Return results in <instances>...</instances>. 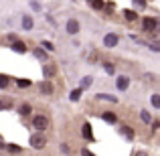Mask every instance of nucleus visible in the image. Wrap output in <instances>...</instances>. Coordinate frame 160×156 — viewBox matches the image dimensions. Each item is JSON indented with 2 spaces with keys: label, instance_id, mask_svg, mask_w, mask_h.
Instances as JSON below:
<instances>
[{
  "label": "nucleus",
  "instance_id": "23",
  "mask_svg": "<svg viewBox=\"0 0 160 156\" xmlns=\"http://www.w3.org/2000/svg\"><path fill=\"white\" fill-rule=\"evenodd\" d=\"M8 150H10L12 154H16V152H20V146H16V144H8Z\"/></svg>",
  "mask_w": 160,
  "mask_h": 156
},
{
  "label": "nucleus",
  "instance_id": "3",
  "mask_svg": "<svg viewBox=\"0 0 160 156\" xmlns=\"http://www.w3.org/2000/svg\"><path fill=\"white\" fill-rule=\"evenodd\" d=\"M65 28H67L69 35H77V33H79V20L77 18H69L67 24H65Z\"/></svg>",
  "mask_w": 160,
  "mask_h": 156
},
{
  "label": "nucleus",
  "instance_id": "11",
  "mask_svg": "<svg viewBox=\"0 0 160 156\" xmlns=\"http://www.w3.org/2000/svg\"><path fill=\"white\" fill-rule=\"evenodd\" d=\"M83 136H85L87 140H93V134H91V126L89 124H83Z\"/></svg>",
  "mask_w": 160,
  "mask_h": 156
},
{
  "label": "nucleus",
  "instance_id": "12",
  "mask_svg": "<svg viewBox=\"0 0 160 156\" xmlns=\"http://www.w3.org/2000/svg\"><path fill=\"white\" fill-rule=\"evenodd\" d=\"M41 91H43V93H53V85L49 81H43L41 83Z\"/></svg>",
  "mask_w": 160,
  "mask_h": 156
},
{
  "label": "nucleus",
  "instance_id": "6",
  "mask_svg": "<svg viewBox=\"0 0 160 156\" xmlns=\"http://www.w3.org/2000/svg\"><path fill=\"white\" fill-rule=\"evenodd\" d=\"M156 27H158V23H156V18H144V31H156Z\"/></svg>",
  "mask_w": 160,
  "mask_h": 156
},
{
  "label": "nucleus",
  "instance_id": "15",
  "mask_svg": "<svg viewBox=\"0 0 160 156\" xmlns=\"http://www.w3.org/2000/svg\"><path fill=\"white\" fill-rule=\"evenodd\" d=\"M122 134H124L126 138H134V130L128 128V126H122Z\"/></svg>",
  "mask_w": 160,
  "mask_h": 156
},
{
  "label": "nucleus",
  "instance_id": "16",
  "mask_svg": "<svg viewBox=\"0 0 160 156\" xmlns=\"http://www.w3.org/2000/svg\"><path fill=\"white\" fill-rule=\"evenodd\" d=\"M124 16H126L128 20H136V18H138V14H136L134 10H124Z\"/></svg>",
  "mask_w": 160,
  "mask_h": 156
},
{
  "label": "nucleus",
  "instance_id": "31",
  "mask_svg": "<svg viewBox=\"0 0 160 156\" xmlns=\"http://www.w3.org/2000/svg\"><path fill=\"white\" fill-rule=\"evenodd\" d=\"M2 148H4V142H2V140H0V150H2Z\"/></svg>",
  "mask_w": 160,
  "mask_h": 156
},
{
  "label": "nucleus",
  "instance_id": "17",
  "mask_svg": "<svg viewBox=\"0 0 160 156\" xmlns=\"http://www.w3.org/2000/svg\"><path fill=\"white\" fill-rule=\"evenodd\" d=\"M103 69H106V73H109V75L116 73V67H113L112 63H103Z\"/></svg>",
  "mask_w": 160,
  "mask_h": 156
},
{
  "label": "nucleus",
  "instance_id": "21",
  "mask_svg": "<svg viewBox=\"0 0 160 156\" xmlns=\"http://www.w3.org/2000/svg\"><path fill=\"white\" fill-rule=\"evenodd\" d=\"M91 6L95 10H99V8H103V0H91Z\"/></svg>",
  "mask_w": 160,
  "mask_h": 156
},
{
  "label": "nucleus",
  "instance_id": "29",
  "mask_svg": "<svg viewBox=\"0 0 160 156\" xmlns=\"http://www.w3.org/2000/svg\"><path fill=\"white\" fill-rule=\"evenodd\" d=\"M134 156H146V152H136Z\"/></svg>",
  "mask_w": 160,
  "mask_h": 156
},
{
  "label": "nucleus",
  "instance_id": "14",
  "mask_svg": "<svg viewBox=\"0 0 160 156\" xmlns=\"http://www.w3.org/2000/svg\"><path fill=\"white\" fill-rule=\"evenodd\" d=\"M81 93H83V89H81V87H77V89H73V91H71V99H73V102H77V99L81 98Z\"/></svg>",
  "mask_w": 160,
  "mask_h": 156
},
{
  "label": "nucleus",
  "instance_id": "5",
  "mask_svg": "<svg viewBox=\"0 0 160 156\" xmlns=\"http://www.w3.org/2000/svg\"><path fill=\"white\" fill-rule=\"evenodd\" d=\"M116 85H118V89H120V91H126V89H128V85H130V79L124 77V75H120L118 81H116Z\"/></svg>",
  "mask_w": 160,
  "mask_h": 156
},
{
  "label": "nucleus",
  "instance_id": "7",
  "mask_svg": "<svg viewBox=\"0 0 160 156\" xmlns=\"http://www.w3.org/2000/svg\"><path fill=\"white\" fill-rule=\"evenodd\" d=\"M102 118L108 122V124H116V122H118V116H116L113 112H103V113H102Z\"/></svg>",
  "mask_w": 160,
  "mask_h": 156
},
{
  "label": "nucleus",
  "instance_id": "22",
  "mask_svg": "<svg viewBox=\"0 0 160 156\" xmlns=\"http://www.w3.org/2000/svg\"><path fill=\"white\" fill-rule=\"evenodd\" d=\"M6 85H8V77L6 75H0V89H4Z\"/></svg>",
  "mask_w": 160,
  "mask_h": 156
},
{
  "label": "nucleus",
  "instance_id": "18",
  "mask_svg": "<svg viewBox=\"0 0 160 156\" xmlns=\"http://www.w3.org/2000/svg\"><path fill=\"white\" fill-rule=\"evenodd\" d=\"M140 120H142V122H146V124H148V122L152 120V116H150V113H148V112H146V109H144V112H140Z\"/></svg>",
  "mask_w": 160,
  "mask_h": 156
},
{
  "label": "nucleus",
  "instance_id": "10",
  "mask_svg": "<svg viewBox=\"0 0 160 156\" xmlns=\"http://www.w3.org/2000/svg\"><path fill=\"white\" fill-rule=\"evenodd\" d=\"M91 83H93V77H91V75H85V77L81 79V89H87Z\"/></svg>",
  "mask_w": 160,
  "mask_h": 156
},
{
  "label": "nucleus",
  "instance_id": "24",
  "mask_svg": "<svg viewBox=\"0 0 160 156\" xmlns=\"http://www.w3.org/2000/svg\"><path fill=\"white\" fill-rule=\"evenodd\" d=\"M28 85H31L28 79H18V87H28Z\"/></svg>",
  "mask_w": 160,
  "mask_h": 156
},
{
  "label": "nucleus",
  "instance_id": "1",
  "mask_svg": "<svg viewBox=\"0 0 160 156\" xmlns=\"http://www.w3.org/2000/svg\"><path fill=\"white\" fill-rule=\"evenodd\" d=\"M45 144H47V140H45V136H41V134H35V136H31V146L37 150L45 148Z\"/></svg>",
  "mask_w": 160,
  "mask_h": 156
},
{
  "label": "nucleus",
  "instance_id": "2",
  "mask_svg": "<svg viewBox=\"0 0 160 156\" xmlns=\"http://www.w3.org/2000/svg\"><path fill=\"white\" fill-rule=\"evenodd\" d=\"M32 126L37 130H45V128H49V120L45 116H35L32 118Z\"/></svg>",
  "mask_w": 160,
  "mask_h": 156
},
{
  "label": "nucleus",
  "instance_id": "25",
  "mask_svg": "<svg viewBox=\"0 0 160 156\" xmlns=\"http://www.w3.org/2000/svg\"><path fill=\"white\" fill-rule=\"evenodd\" d=\"M43 49H47V51H53V43H49V41H43Z\"/></svg>",
  "mask_w": 160,
  "mask_h": 156
},
{
  "label": "nucleus",
  "instance_id": "13",
  "mask_svg": "<svg viewBox=\"0 0 160 156\" xmlns=\"http://www.w3.org/2000/svg\"><path fill=\"white\" fill-rule=\"evenodd\" d=\"M95 98L102 99V102H116V99H118V98H113V95H108V93H98Z\"/></svg>",
  "mask_w": 160,
  "mask_h": 156
},
{
  "label": "nucleus",
  "instance_id": "30",
  "mask_svg": "<svg viewBox=\"0 0 160 156\" xmlns=\"http://www.w3.org/2000/svg\"><path fill=\"white\" fill-rule=\"evenodd\" d=\"M2 108H6V103H2V102H0V109H2Z\"/></svg>",
  "mask_w": 160,
  "mask_h": 156
},
{
  "label": "nucleus",
  "instance_id": "19",
  "mask_svg": "<svg viewBox=\"0 0 160 156\" xmlns=\"http://www.w3.org/2000/svg\"><path fill=\"white\" fill-rule=\"evenodd\" d=\"M150 102H152V105H154V108H160V93H154Z\"/></svg>",
  "mask_w": 160,
  "mask_h": 156
},
{
  "label": "nucleus",
  "instance_id": "20",
  "mask_svg": "<svg viewBox=\"0 0 160 156\" xmlns=\"http://www.w3.org/2000/svg\"><path fill=\"white\" fill-rule=\"evenodd\" d=\"M20 113H22V116H28V113H31V105H28V103L20 105Z\"/></svg>",
  "mask_w": 160,
  "mask_h": 156
},
{
  "label": "nucleus",
  "instance_id": "4",
  "mask_svg": "<svg viewBox=\"0 0 160 156\" xmlns=\"http://www.w3.org/2000/svg\"><path fill=\"white\" fill-rule=\"evenodd\" d=\"M103 45H106L108 49H113L118 45V35H113V33H108L106 37H103Z\"/></svg>",
  "mask_w": 160,
  "mask_h": 156
},
{
  "label": "nucleus",
  "instance_id": "26",
  "mask_svg": "<svg viewBox=\"0 0 160 156\" xmlns=\"http://www.w3.org/2000/svg\"><path fill=\"white\" fill-rule=\"evenodd\" d=\"M37 57H39V59H45V53H43V51L39 49V51H37Z\"/></svg>",
  "mask_w": 160,
  "mask_h": 156
},
{
  "label": "nucleus",
  "instance_id": "9",
  "mask_svg": "<svg viewBox=\"0 0 160 156\" xmlns=\"http://www.w3.org/2000/svg\"><path fill=\"white\" fill-rule=\"evenodd\" d=\"M12 49H14L16 53H24L27 51V45H24L22 41H16V43H12Z\"/></svg>",
  "mask_w": 160,
  "mask_h": 156
},
{
  "label": "nucleus",
  "instance_id": "27",
  "mask_svg": "<svg viewBox=\"0 0 160 156\" xmlns=\"http://www.w3.org/2000/svg\"><path fill=\"white\" fill-rule=\"evenodd\" d=\"M136 4L138 6H146V0H136Z\"/></svg>",
  "mask_w": 160,
  "mask_h": 156
},
{
  "label": "nucleus",
  "instance_id": "28",
  "mask_svg": "<svg viewBox=\"0 0 160 156\" xmlns=\"http://www.w3.org/2000/svg\"><path fill=\"white\" fill-rule=\"evenodd\" d=\"M81 154H83V156H93V154H91V152H89V150H83V152H81Z\"/></svg>",
  "mask_w": 160,
  "mask_h": 156
},
{
  "label": "nucleus",
  "instance_id": "8",
  "mask_svg": "<svg viewBox=\"0 0 160 156\" xmlns=\"http://www.w3.org/2000/svg\"><path fill=\"white\" fill-rule=\"evenodd\" d=\"M32 24H35V23H32V16H22V28H24V31H31Z\"/></svg>",
  "mask_w": 160,
  "mask_h": 156
}]
</instances>
